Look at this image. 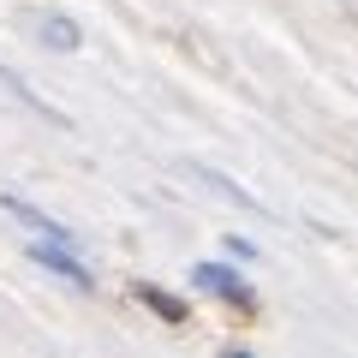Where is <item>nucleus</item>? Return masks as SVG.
<instances>
[{"label":"nucleus","instance_id":"obj_5","mask_svg":"<svg viewBox=\"0 0 358 358\" xmlns=\"http://www.w3.org/2000/svg\"><path fill=\"white\" fill-rule=\"evenodd\" d=\"M36 36L48 42V48H60V54H72L78 42H84V36H78V24H72V18H42V30H36Z\"/></svg>","mask_w":358,"mask_h":358},{"label":"nucleus","instance_id":"obj_1","mask_svg":"<svg viewBox=\"0 0 358 358\" xmlns=\"http://www.w3.org/2000/svg\"><path fill=\"white\" fill-rule=\"evenodd\" d=\"M24 257H30L36 268H48V275H60V281H72V287H90V268L78 263V245L36 239V245H24Z\"/></svg>","mask_w":358,"mask_h":358},{"label":"nucleus","instance_id":"obj_4","mask_svg":"<svg viewBox=\"0 0 358 358\" xmlns=\"http://www.w3.org/2000/svg\"><path fill=\"white\" fill-rule=\"evenodd\" d=\"M138 299H143V305H150L162 322H185V299H179V293H167V287H155V281H138Z\"/></svg>","mask_w":358,"mask_h":358},{"label":"nucleus","instance_id":"obj_3","mask_svg":"<svg viewBox=\"0 0 358 358\" xmlns=\"http://www.w3.org/2000/svg\"><path fill=\"white\" fill-rule=\"evenodd\" d=\"M0 209H6V215H13L18 227H30V233H42V239H60V245H78V239H72V227H60V221H54V215H42L36 203H24V197H13V192L0 197Z\"/></svg>","mask_w":358,"mask_h":358},{"label":"nucleus","instance_id":"obj_6","mask_svg":"<svg viewBox=\"0 0 358 358\" xmlns=\"http://www.w3.org/2000/svg\"><path fill=\"white\" fill-rule=\"evenodd\" d=\"M227 251H233V257H245V263H251V257H257V245H251V239H239V233H227Z\"/></svg>","mask_w":358,"mask_h":358},{"label":"nucleus","instance_id":"obj_2","mask_svg":"<svg viewBox=\"0 0 358 358\" xmlns=\"http://www.w3.org/2000/svg\"><path fill=\"white\" fill-rule=\"evenodd\" d=\"M192 281L203 287V293H215V299H227V305H239V310L257 305V293L239 281V275H233L227 263H197V268H192Z\"/></svg>","mask_w":358,"mask_h":358}]
</instances>
